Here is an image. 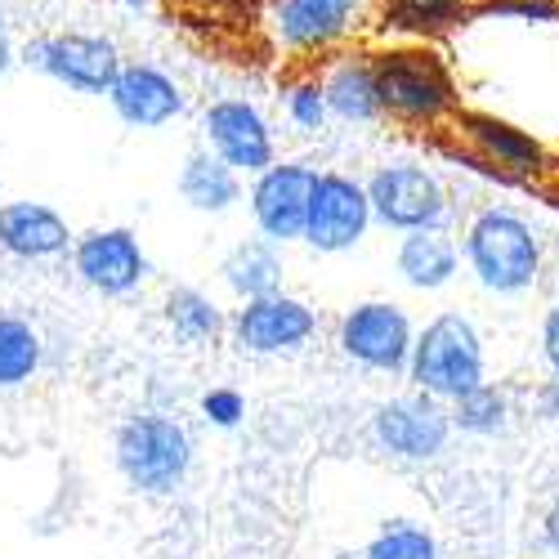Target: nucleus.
Returning <instances> with one entry per match:
<instances>
[{
  "mask_svg": "<svg viewBox=\"0 0 559 559\" xmlns=\"http://www.w3.org/2000/svg\"><path fill=\"white\" fill-rule=\"evenodd\" d=\"M381 108L403 126H443L456 117V81L430 50H390L377 55Z\"/></svg>",
  "mask_w": 559,
  "mask_h": 559,
  "instance_id": "f257e3e1",
  "label": "nucleus"
},
{
  "mask_svg": "<svg viewBox=\"0 0 559 559\" xmlns=\"http://www.w3.org/2000/svg\"><path fill=\"white\" fill-rule=\"evenodd\" d=\"M412 381L430 399H465L475 394L484 381V341L471 318L461 313H439L430 328L416 336L412 349Z\"/></svg>",
  "mask_w": 559,
  "mask_h": 559,
  "instance_id": "f03ea898",
  "label": "nucleus"
},
{
  "mask_svg": "<svg viewBox=\"0 0 559 559\" xmlns=\"http://www.w3.org/2000/svg\"><path fill=\"white\" fill-rule=\"evenodd\" d=\"M465 260L488 292L515 296L537 283L542 269V242L537 233L515 211H479L475 224L465 228Z\"/></svg>",
  "mask_w": 559,
  "mask_h": 559,
  "instance_id": "7ed1b4c3",
  "label": "nucleus"
},
{
  "mask_svg": "<svg viewBox=\"0 0 559 559\" xmlns=\"http://www.w3.org/2000/svg\"><path fill=\"white\" fill-rule=\"evenodd\" d=\"M117 461L134 488L166 492L189 471V435L166 416H134L117 435Z\"/></svg>",
  "mask_w": 559,
  "mask_h": 559,
  "instance_id": "20e7f679",
  "label": "nucleus"
},
{
  "mask_svg": "<svg viewBox=\"0 0 559 559\" xmlns=\"http://www.w3.org/2000/svg\"><path fill=\"white\" fill-rule=\"evenodd\" d=\"M367 198H371V215H377L385 228H399V233L439 228L443 215H448V193L426 166H385V170H377L367 183Z\"/></svg>",
  "mask_w": 559,
  "mask_h": 559,
  "instance_id": "39448f33",
  "label": "nucleus"
},
{
  "mask_svg": "<svg viewBox=\"0 0 559 559\" xmlns=\"http://www.w3.org/2000/svg\"><path fill=\"white\" fill-rule=\"evenodd\" d=\"M313 189H318V170L305 162H283L260 175V183L251 189V211H255V224L269 242L305 238Z\"/></svg>",
  "mask_w": 559,
  "mask_h": 559,
  "instance_id": "423d86ee",
  "label": "nucleus"
},
{
  "mask_svg": "<svg viewBox=\"0 0 559 559\" xmlns=\"http://www.w3.org/2000/svg\"><path fill=\"white\" fill-rule=\"evenodd\" d=\"M27 63L45 68L59 76L63 85L81 90V95H112V85L121 76L117 45L104 36H50L27 45Z\"/></svg>",
  "mask_w": 559,
  "mask_h": 559,
  "instance_id": "0eeeda50",
  "label": "nucleus"
},
{
  "mask_svg": "<svg viewBox=\"0 0 559 559\" xmlns=\"http://www.w3.org/2000/svg\"><path fill=\"white\" fill-rule=\"evenodd\" d=\"M341 345L349 358H358L362 367H377V371L412 367V349H416L407 313L385 300H367V305L349 309L345 328H341Z\"/></svg>",
  "mask_w": 559,
  "mask_h": 559,
  "instance_id": "6e6552de",
  "label": "nucleus"
},
{
  "mask_svg": "<svg viewBox=\"0 0 559 559\" xmlns=\"http://www.w3.org/2000/svg\"><path fill=\"white\" fill-rule=\"evenodd\" d=\"M371 219V198L362 183H354L349 175H318V189L309 202V228H305V242L318 251H349Z\"/></svg>",
  "mask_w": 559,
  "mask_h": 559,
  "instance_id": "1a4fd4ad",
  "label": "nucleus"
},
{
  "mask_svg": "<svg viewBox=\"0 0 559 559\" xmlns=\"http://www.w3.org/2000/svg\"><path fill=\"white\" fill-rule=\"evenodd\" d=\"M456 134L479 166H488L506 179H528L546 166V153L537 139L492 112H456Z\"/></svg>",
  "mask_w": 559,
  "mask_h": 559,
  "instance_id": "9d476101",
  "label": "nucleus"
},
{
  "mask_svg": "<svg viewBox=\"0 0 559 559\" xmlns=\"http://www.w3.org/2000/svg\"><path fill=\"white\" fill-rule=\"evenodd\" d=\"M452 435V416L430 399V394H412L394 399L377 412V439L403 461H430L448 448Z\"/></svg>",
  "mask_w": 559,
  "mask_h": 559,
  "instance_id": "9b49d317",
  "label": "nucleus"
},
{
  "mask_svg": "<svg viewBox=\"0 0 559 559\" xmlns=\"http://www.w3.org/2000/svg\"><path fill=\"white\" fill-rule=\"evenodd\" d=\"M202 130L211 139L215 157H224L233 170L264 175L273 166V134H269L264 117L251 104H242V99L211 104L206 117H202Z\"/></svg>",
  "mask_w": 559,
  "mask_h": 559,
  "instance_id": "f8f14e48",
  "label": "nucleus"
},
{
  "mask_svg": "<svg viewBox=\"0 0 559 559\" xmlns=\"http://www.w3.org/2000/svg\"><path fill=\"white\" fill-rule=\"evenodd\" d=\"M362 14V0H273V27L292 50H322Z\"/></svg>",
  "mask_w": 559,
  "mask_h": 559,
  "instance_id": "ddd939ff",
  "label": "nucleus"
},
{
  "mask_svg": "<svg viewBox=\"0 0 559 559\" xmlns=\"http://www.w3.org/2000/svg\"><path fill=\"white\" fill-rule=\"evenodd\" d=\"M313 336V309L292 300V296H264L247 300L238 313V345L251 354H277V349H296Z\"/></svg>",
  "mask_w": 559,
  "mask_h": 559,
  "instance_id": "4468645a",
  "label": "nucleus"
},
{
  "mask_svg": "<svg viewBox=\"0 0 559 559\" xmlns=\"http://www.w3.org/2000/svg\"><path fill=\"white\" fill-rule=\"evenodd\" d=\"M76 273L85 277L90 287H99L108 296H121V292H130L139 277L148 273V260H144V251H139L130 228H104V233H90V238H81Z\"/></svg>",
  "mask_w": 559,
  "mask_h": 559,
  "instance_id": "2eb2a0df",
  "label": "nucleus"
},
{
  "mask_svg": "<svg viewBox=\"0 0 559 559\" xmlns=\"http://www.w3.org/2000/svg\"><path fill=\"white\" fill-rule=\"evenodd\" d=\"M112 108H117V117L121 121H130V126H166L170 117H179L183 112V95H179V85L166 76V72H157V68H148V63H130V68H121V76H117V85H112Z\"/></svg>",
  "mask_w": 559,
  "mask_h": 559,
  "instance_id": "dca6fc26",
  "label": "nucleus"
},
{
  "mask_svg": "<svg viewBox=\"0 0 559 559\" xmlns=\"http://www.w3.org/2000/svg\"><path fill=\"white\" fill-rule=\"evenodd\" d=\"M0 247L23 260L59 255L68 247V224L59 211L40 202H10V206H0Z\"/></svg>",
  "mask_w": 559,
  "mask_h": 559,
  "instance_id": "f3484780",
  "label": "nucleus"
},
{
  "mask_svg": "<svg viewBox=\"0 0 559 559\" xmlns=\"http://www.w3.org/2000/svg\"><path fill=\"white\" fill-rule=\"evenodd\" d=\"M322 95L328 108L341 121H377L381 108V85H377V59H341L322 76Z\"/></svg>",
  "mask_w": 559,
  "mask_h": 559,
  "instance_id": "a211bd4d",
  "label": "nucleus"
},
{
  "mask_svg": "<svg viewBox=\"0 0 559 559\" xmlns=\"http://www.w3.org/2000/svg\"><path fill=\"white\" fill-rule=\"evenodd\" d=\"M399 273L416 292H439V287L452 283V273H456V247L443 238L439 228L407 233L403 247H399Z\"/></svg>",
  "mask_w": 559,
  "mask_h": 559,
  "instance_id": "6ab92c4d",
  "label": "nucleus"
},
{
  "mask_svg": "<svg viewBox=\"0 0 559 559\" xmlns=\"http://www.w3.org/2000/svg\"><path fill=\"white\" fill-rule=\"evenodd\" d=\"M179 193L198 211H228L238 202V170L215 153H193L179 175Z\"/></svg>",
  "mask_w": 559,
  "mask_h": 559,
  "instance_id": "aec40b11",
  "label": "nucleus"
},
{
  "mask_svg": "<svg viewBox=\"0 0 559 559\" xmlns=\"http://www.w3.org/2000/svg\"><path fill=\"white\" fill-rule=\"evenodd\" d=\"M224 283L247 300L277 296V287H283V260H277L273 242H242L224 260Z\"/></svg>",
  "mask_w": 559,
  "mask_h": 559,
  "instance_id": "412c9836",
  "label": "nucleus"
},
{
  "mask_svg": "<svg viewBox=\"0 0 559 559\" xmlns=\"http://www.w3.org/2000/svg\"><path fill=\"white\" fill-rule=\"evenodd\" d=\"M40 362V341L27 322L0 318V385H23Z\"/></svg>",
  "mask_w": 559,
  "mask_h": 559,
  "instance_id": "4be33fe9",
  "label": "nucleus"
},
{
  "mask_svg": "<svg viewBox=\"0 0 559 559\" xmlns=\"http://www.w3.org/2000/svg\"><path fill=\"white\" fill-rule=\"evenodd\" d=\"M465 10H471V0H385L390 27H403V32H443Z\"/></svg>",
  "mask_w": 559,
  "mask_h": 559,
  "instance_id": "5701e85b",
  "label": "nucleus"
},
{
  "mask_svg": "<svg viewBox=\"0 0 559 559\" xmlns=\"http://www.w3.org/2000/svg\"><path fill=\"white\" fill-rule=\"evenodd\" d=\"M367 559H439V546L421 524L394 520L390 528L377 533V542L367 546Z\"/></svg>",
  "mask_w": 559,
  "mask_h": 559,
  "instance_id": "b1692460",
  "label": "nucleus"
},
{
  "mask_svg": "<svg viewBox=\"0 0 559 559\" xmlns=\"http://www.w3.org/2000/svg\"><path fill=\"white\" fill-rule=\"evenodd\" d=\"M506 394L492 390V385H479L475 394L456 399V412H452V426H461L465 435H497L506 426Z\"/></svg>",
  "mask_w": 559,
  "mask_h": 559,
  "instance_id": "393cba45",
  "label": "nucleus"
},
{
  "mask_svg": "<svg viewBox=\"0 0 559 559\" xmlns=\"http://www.w3.org/2000/svg\"><path fill=\"white\" fill-rule=\"evenodd\" d=\"M166 313H170L175 332L183 341H211L219 332V309L206 296H198V292H175L170 305H166Z\"/></svg>",
  "mask_w": 559,
  "mask_h": 559,
  "instance_id": "a878e982",
  "label": "nucleus"
},
{
  "mask_svg": "<svg viewBox=\"0 0 559 559\" xmlns=\"http://www.w3.org/2000/svg\"><path fill=\"white\" fill-rule=\"evenodd\" d=\"M287 112L300 130H322V121H328V95H322V85L318 81H300L292 85V95H287Z\"/></svg>",
  "mask_w": 559,
  "mask_h": 559,
  "instance_id": "bb28decb",
  "label": "nucleus"
},
{
  "mask_svg": "<svg viewBox=\"0 0 559 559\" xmlns=\"http://www.w3.org/2000/svg\"><path fill=\"white\" fill-rule=\"evenodd\" d=\"M479 14L497 19H524V23H559V0H488Z\"/></svg>",
  "mask_w": 559,
  "mask_h": 559,
  "instance_id": "cd10ccee",
  "label": "nucleus"
},
{
  "mask_svg": "<svg viewBox=\"0 0 559 559\" xmlns=\"http://www.w3.org/2000/svg\"><path fill=\"white\" fill-rule=\"evenodd\" d=\"M202 412L211 416L215 426H238L242 421V394H233V390H211L202 399Z\"/></svg>",
  "mask_w": 559,
  "mask_h": 559,
  "instance_id": "c85d7f7f",
  "label": "nucleus"
},
{
  "mask_svg": "<svg viewBox=\"0 0 559 559\" xmlns=\"http://www.w3.org/2000/svg\"><path fill=\"white\" fill-rule=\"evenodd\" d=\"M542 354H546V362H550V371L559 377V305L546 313V322H542Z\"/></svg>",
  "mask_w": 559,
  "mask_h": 559,
  "instance_id": "c756f323",
  "label": "nucleus"
},
{
  "mask_svg": "<svg viewBox=\"0 0 559 559\" xmlns=\"http://www.w3.org/2000/svg\"><path fill=\"white\" fill-rule=\"evenodd\" d=\"M542 542L559 555V492H555V501H550V510H546V520H542Z\"/></svg>",
  "mask_w": 559,
  "mask_h": 559,
  "instance_id": "7c9ffc66",
  "label": "nucleus"
},
{
  "mask_svg": "<svg viewBox=\"0 0 559 559\" xmlns=\"http://www.w3.org/2000/svg\"><path fill=\"white\" fill-rule=\"evenodd\" d=\"M542 412L550 416V421H559V377H555V381L542 390Z\"/></svg>",
  "mask_w": 559,
  "mask_h": 559,
  "instance_id": "2f4dec72",
  "label": "nucleus"
},
{
  "mask_svg": "<svg viewBox=\"0 0 559 559\" xmlns=\"http://www.w3.org/2000/svg\"><path fill=\"white\" fill-rule=\"evenodd\" d=\"M14 63V50H10V36H5V23H0V76H5V68Z\"/></svg>",
  "mask_w": 559,
  "mask_h": 559,
  "instance_id": "473e14b6",
  "label": "nucleus"
},
{
  "mask_svg": "<svg viewBox=\"0 0 559 559\" xmlns=\"http://www.w3.org/2000/svg\"><path fill=\"white\" fill-rule=\"evenodd\" d=\"M134 5H144V0H134Z\"/></svg>",
  "mask_w": 559,
  "mask_h": 559,
  "instance_id": "72a5a7b5",
  "label": "nucleus"
}]
</instances>
